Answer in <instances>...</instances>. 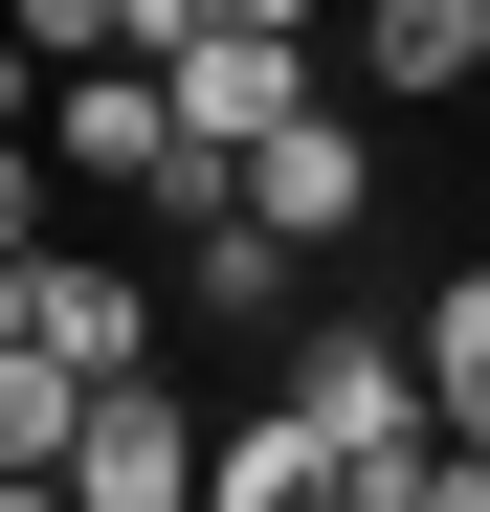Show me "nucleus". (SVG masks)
Here are the masks:
<instances>
[{"label":"nucleus","mask_w":490,"mask_h":512,"mask_svg":"<svg viewBox=\"0 0 490 512\" xmlns=\"http://www.w3.org/2000/svg\"><path fill=\"white\" fill-rule=\"evenodd\" d=\"M223 201L268 223V245H357V223H379V156H357V112H335V90H312L290 134H245V156H223Z\"/></svg>","instance_id":"obj_3"},{"label":"nucleus","mask_w":490,"mask_h":512,"mask_svg":"<svg viewBox=\"0 0 490 512\" xmlns=\"http://www.w3.org/2000/svg\"><path fill=\"white\" fill-rule=\"evenodd\" d=\"M201 23H268V45H312V23H335V0H201Z\"/></svg>","instance_id":"obj_15"},{"label":"nucleus","mask_w":490,"mask_h":512,"mask_svg":"<svg viewBox=\"0 0 490 512\" xmlns=\"http://www.w3.org/2000/svg\"><path fill=\"white\" fill-rule=\"evenodd\" d=\"M67 512H201V401H156V357L90 379V423H67Z\"/></svg>","instance_id":"obj_4"},{"label":"nucleus","mask_w":490,"mask_h":512,"mask_svg":"<svg viewBox=\"0 0 490 512\" xmlns=\"http://www.w3.org/2000/svg\"><path fill=\"white\" fill-rule=\"evenodd\" d=\"M156 90H179V156H245V134H290V112H312V45L201 23V45H156Z\"/></svg>","instance_id":"obj_5"},{"label":"nucleus","mask_w":490,"mask_h":512,"mask_svg":"<svg viewBox=\"0 0 490 512\" xmlns=\"http://www.w3.org/2000/svg\"><path fill=\"white\" fill-rule=\"evenodd\" d=\"M268 401L335 446V512H401V490H424V446H446V401H424V334H379V312L290 334V357H268Z\"/></svg>","instance_id":"obj_1"},{"label":"nucleus","mask_w":490,"mask_h":512,"mask_svg":"<svg viewBox=\"0 0 490 512\" xmlns=\"http://www.w3.org/2000/svg\"><path fill=\"white\" fill-rule=\"evenodd\" d=\"M201 512H335V446H312L290 401H223L201 423Z\"/></svg>","instance_id":"obj_8"},{"label":"nucleus","mask_w":490,"mask_h":512,"mask_svg":"<svg viewBox=\"0 0 490 512\" xmlns=\"http://www.w3.org/2000/svg\"><path fill=\"white\" fill-rule=\"evenodd\" d=\"M23 334H45L67 379H134V357H156V290L90 268V245H23Z\"/></svg>","instance_id":"obj_6"},{"label":"nucleus","mask_w":490,"mask_h":512,"mask_svg":"<svg viewBox=\"0 0 490 512\" xmlns=\"http://www.w3.org/2000/svg\"><path fill=\"white\" fill-rule=\"evenodd\" d=\"M45 156H67V179H112V201H223V156H179V90H156V67L112 45V67H45Z\"/></svg>","instance_id":"obj_2"},{"label":"nucleus","mask_w":490,"mask_h":512,"mask_svg":"<svg viewBox=\"0 0 490 512\" xmlns=\"http://www.w3.org/2000/svg\"><path fill=\"white\" fill-rule=\"evenodd\" d=\"M468 67H490V0H357V90L379 112H446Z\"/></svg>","instance_id":"obj_7"},{"label":"nucleus","mask_w":490,"mask_h":512,"mask_svg":"<svg viewBox=\"0 0 490 512\" xmlns=\"http://www.w3.org/2000/svg\"><path fill=\"white\" fill-rule=\"evenodd\" d=\"M0 245H45V156H23V112H0Z\"/></svg>","instance_id":"obj_13"},{"label":"nucleus","mask_w":490,"mask_h":512,"mask_svg":"<svg viewBox=\"0 0 490 512\" xmlns=\"http://www.w3.org/2000/svg\"><path fill=\"white\" fill-rule=\"evenodd\" d=\"M401 512H490V446H424V490H401Z\"/></svg>","instance_id":"obj_14"},{"label":"nucleus","mask_w":490,"mask_h":512,"mask_svg":"<svg viewBox=\"0 0 490 512\" xmlns=\"http://www.w3.org/2000/svg\"><path fill=\"white\" fill-rule=\"evenodd\" d=\"M67 423H90V379H67L45 334H0V468H67Z\"/></svg>","instance_id":"obj_11"},{"label":"nucleus","mask_w":490,"mask_h":512,"mask_svg":"<svg viewBox=\"0 0 490 512\" xmlns=\"http://www.w3.org/2000/svg\"><path fill=\"white\" fill-rule=\"evenodd\" d=\"M424 401H446V446H490V268L424 290Z\"/></svg>","instance_id":"obj_10"},{"label":"nucleus","mask_w":490,"mask_h":512,"mask_svg":"<svg viewBox=\"0 0 490 512\" xmlns=\"http://www.w3.org/2000/svg\"><path fill=\"white\" fill-rule=\"evenodd\" d=\"M0 45L23 67H112V0H0Z\"/></svg>","instance_id":"obj_12"},{"label":"nucleus","mask_w":490,"mask_h":512,"mask_svg":"<svg viewBox=\"0 0 490 512\" xmlns=\"http://www.w3.org/2000/svg\"><path fill=\"white\" fill-rule=\"evenodd\" d=\"M290 268H312V245H268L245 201H201V268H179V290H201L223 334H290Z\"/></svg>","instance_id":"obj_9"}]
</instances>
